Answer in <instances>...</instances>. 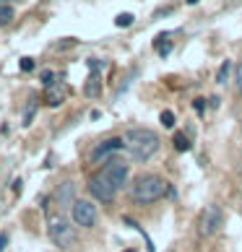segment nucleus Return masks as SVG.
Here are the masks:
<instances>
[{"instance_id":"nucleus-1","label":"nucleus","mask_w":242,"mask_h":252,"mask_svg":"<svg viewBox=\"0 0 242 252\" xmlns=\"http://www.w3.org/2000/svg\"><path fill=\"white\" fill-rule=\"evenodd\" d=\"M125 143H128L136 161H148V158L159 151V135L154 130H146V127H130L125 133Z\"/></svg>"},{"instance_id":"nucleus-2","label":"nucleus","mask_w":242,"mask_h":252,"mask_svg":"<svg viewBox=\"0 0 242 252\" xmlns=\"http://www.w3.org/2000/svg\"><path fill=\"white\" fill-rule=\"evenodd\" d=\"M167 192H170V185H167L162 177H156V174H141L133 182V188H130L133 200L141 203V205H148V203L159 200V198H164Z\"/></svg>"},{"instance_id":"nucleus-3","label":"nucleus","mask_w":242,"mask_h":252,"mask_svg":"<svg viewBox=\"0 0 242 252\" xmlns=\"http://www.w3.org/2000/svg\"><path fill=\"white\" fill-rule=\"evenodd\" d=\"M47 234L60 250H76V245H78L76 226H70V221H65L58 213L47 219Z\"/></svg>"},{"instance_id":"nucleus-4","label":"nucleus","mask_w":242,"mask_h":252,"mask_svg":"<svg viewBox=\"0 0 242 252\" xmlns=\"http://www.w3.org/2000/svg\"><path fill=\"white\" fill-rule=\"evenodd\" d=\"M99 174L104 177L107 182H112L117 190H123L125 185H128V174H130V169H128V164L123 161V158H107Z\"/></svg>"},{"instance_id":"nucleus-5","label":"nucleus","mask_w":242,"mask_h":252,"mask_svg":"<svg viewBox=\"0 0 242 252\" xmlns=\"http://www.w3.org/2000/svg\"><path fill=\"white\" fill-rule=\"evenodd\" d=\"M221 223H224V213H221L219 205H206L203 213H201V219H198L201 237H213L221 229Z\"/></svg>"},{"instance_id":"nucleus-6","label":"nucleus","mask_w":242,"mask_h":252,"mask_svg":"<svg viewBox=\"0 0 242 252\" xmlns=\"http://www.w3.org/2000/svg\"><path fill=\"white\" fill-rule=\"evenodd\" d=\"M73 221L83 229H91L97 223V205H91L89 200H76L73 203Z\"/></svg>"},{"instance_id":"nucleus-7","label":"nucleus","mask_w":242,"mask_h":252,"mask_svg":"<svg viewBox=\"0 0 242 252\" xmlns=\"http://www.w3.org/2000/svg\"><path fill=\"white\" fill-rule=\"evenodd\" d=\"M128 143L123 141V138H107V141H102L94 151H91V164H102V161H107L112 154L117 151H123Z\"/></svg>"},{"instance_id":"nucleus-8","label":"nucleus","mask_w":242,"mask_h":252,"mask_svg":"<svg viewBox=\"0 0 242 252\" xmlns=\"http://www.w3.org/2000/svg\"><path fill=\"white\" fill-rule=\"evenodd\" d=\"M89 190H91V195H94L97 200H102V203L115 200V195H117V188H115L112 182H107L102 174H97V177H91V180H89Z\"/></svg>"},{"instance_id":"nucleus-9","label":"nucleus","mask_w":242,"mask_h":252,"mask_svg":"<svg viewBox=\"0 0 242 252\" xmlns=\"http://www.w3.org/2000/svg\"><path fill=\"white\" fill-rule=\"evenodd\" d=\"M65 94H68L65 83H63V81H58L55 86H50V89H47V96H44V99H47V104H50V107H60L63 101H65Z\"/></svg>"},{"instance_id":"nucleus-10","label":"nucleus","mask_w":242,"mask_h":252,"mask_svg":"<svg viewBox=\"0 0 242 252\" xmlns=\"http://www.w3.org/2000/svg\"><path fill=\"white\" fill-rule=\"evenodd\" d=\"M83 94L91 96V99H97L102 94V78H99V70H91V76L86 81V89H83Z\"/></svg>"},{"instance_id":"nucleus-11","label":"nucleus","mask_w":242,"mask_h":252,"mask_svg":"<svg viewBox=\"0 0 242 252\" xmlns=\"http://www.w3.org/2000/svg\"><path fill=\"white\" fill-rule=\"evenodd\" d=\"M170 36L172 34H159V36H156V39H154V47L156 50H159V55H162V58H167V55H170V50H172V39H170Z\"/></svg>"},{"instance_id":"nucleus-12","label":"nucleus","mask_w":242,"mask_h":252,"mask_svg":"<svg viewBox=\"0 0 242 252\" xmlns=\"http://www.w3.org/2000/svg\"><path fill=\"white\" fill-rule=\"evenodd\" d=\"M13 21V5L8 0H0V26H8Z\"/></svg>"},{"instance_id":"nucleus-13","label":"nucleus","mask_w":242,"mask_h":252,"mask_svg":"<svg viewBox=\"0 0 242 252\" xmlns=\"http://www.w3.org/2000/svg\"><path fill=\"white\" fill-rule=\"evenodd\" d=\"M172 146H174V151H180V154H188L190 151V141H188V135H185V133H174Z\"/></svg>"},{"instance_id":"nucleus-14","label":"nucleus","mask_w":242,"mask_h":252,"mask_svg":"<svg viewBox=\"0 0 242 252\" xmlns=\"http://www.w3.org/2000/svg\"><path fill=\"white\" fill-rule=\"evenodd\" d=\"M229 70H232V60H224L219 65V70H216V83L219 86H224V83L229 81Z\"/></svg>"},{"instance_id":"nucleus-15","label":"nucleus","mask_w":242,"mask_h":252,"mask_svg":"<svg viewBox=\"0 0 242 252\" xmlns=\"http://www.w3.org/2000/svg\"><path fill=\"white\" fill-rule=\"evenodd\" d=\"M73 192H76L73 182H63V185H60V190H58V198L65 203V200H70V198H73Z\"/></svg>"},{"instance_id":"nucleus-16","label":"nucleus","mask_w":242,"mask_h":252,"mask_svg":"<svg viewBox=\"0 0 242 252\" xmlns=\"http://www.w3.org/2000/svg\"><path fill=\"white\" fill-rule=\"evenodd\" d=\"M34 115H36V99H29V107H26V112H24V125H26V127L32 125Z\"/></svg>"},{"instance_id":"nucleus-17","label":"nucleus","mask_w":242,"mask_h":252,"mask_svg":"<svg viewBox=\"0 0 242 252\" xmlns=\"http://www.w3.org/2000/svg\"><path fill=\"white\" fill-rule=\"evenodd\" d=\"M133 13H120L117 18H115V26H120V29H128V26H133Z\"/></svg>"},{"instance_id":"nucleus-18","label":"nucleus","mask_w":242,"mask_h":252,"mask_svg":"<svg viewBox=\"0 0 242 252\" xmlns=\"http://www.w3.org/2000/svg\"><path fill=\"white\" fill-rule=\"evenodd\" d=\"M159 120H162V125H164V127H174V112L164 109L162 115H159Z\"/></svg>"},{"instance_id":"nucleus-19","label":"nucleus","mask_w":242,"mask_h":252,"mask_svg":"<svg viewBox=\"0 0 242 252\" xmlns=\"http://www.w3.org/2000/svg\"><path fill=\"white\" fill-rule=\"evenodd\" d=\"M42 83H44V86H55V83H58V73H52V70H44L42 73Z\"/></svg>"},{"instance_id":"nucleus-20","label":"nucleus","mask_w":242,"mask_h":252,"mask_svg":"<svg viewBox=\"0 0 242 252\" xmlns=\"http://www.w3.org/2000/svg\"><path fill=\"white\" fill-rule=\"evenodd\" d=\"M18 68L29 73V70H34V60H32V58H21V63H18Z\"/></svg>"},{"instance_id":"nucleus-21","label":"nucleus","mask_w":242,"mask_h":252,"mask_svg":"<svg viewBox=\"0 0 242 252\" xmlns=\"http://www.w3.org/2000/svg\"><path fill=\"white\" fill-rule=\"evenodd\" d=\"M193 107H195V112H203V109H206V99H195Z\"/></svg>"},{"instance_id":"nucleus-22","label":"nucleus","mask_w":242,"mask_h":252,"mask_svg":"<svg viewBox=\"0 0 242 252\" xmlns=\"http://www.w3.org/2000/svg\"><path fill=\"white\" fill-rule=\"evenodd\" d=\"M3 247H5V234H3V237H0V250H3Z\"/></svg>"},{"instance_id":"nucleus-23","label":"nucleus","mask_w":242,"mask_h":252,"mask_svg":"<svg viewBox=\"0 0 242 252\" xmlns=\"http://www.w3.org/2000/svg\"><path fill=\"white\" fill-rule=\"evenodd\" d=\"M195 3H198V0H188V5H195Z\"/></svg>"},{"instance_id":"nucleus-24","label":"nucleus","mask_w":242,"mask_h":252,"mask_svg":"<svg viewBox=\"0 0 242 252\" xmlns=\"http://www.w3.org/2000/svg\"><path fill=\"white\" fill-rule=\"evenodd\" d=\"M125 252H136V250H125Z\"/></svg>"}]
</instances>
